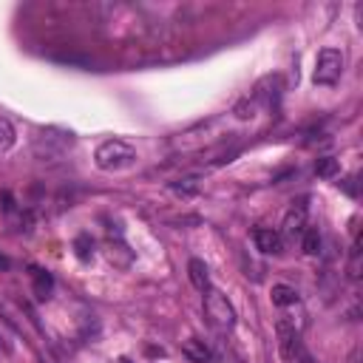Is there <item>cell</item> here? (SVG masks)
I'll return each instance as SVG.
<instances>
[{
	"label": "cell",
	"mask_w": 363,
	"mask_h": 363,
	"mask_svg": "<svg viewBox=\"0 0 363 363\" xmlns=\"http://www.w3.org/2000/svg\"><path fill=\"white\" fill-rule=\"evenodd\" d=\"M304 230H307V199H301V202H293V207L287 210V216H284V230H281V238L295 241V238H298Z\"/></svg>",
	"instance_id": "cell-7"
},
{
	"label": "cell",
	"mask_w": 363,
	"mask_h": 363,
	"mask_svg": "<svg viewBox=\"0 0 363 363\" xmlns=\"http://www.w3.org/2000/svg\"><path fill=\"white\" fill-rule=\"evenodd\" d=\"M32 284H34V295H37L40 301H48V298H52V293H54V278H52V273L32 267Z\"/></svg>",
	"instance_id": "cell-10"
},
{
	"label": "cell",
	"mask_w": 363,
	"mask_h": 363,
	"mask_svg": "<svg viewBox=\"0 0 363 363\" xmlns=\"http://www.w3.org/2000/svg\"><path fill=\"white\" fill-rule=\"evenodd\" d=\"M230 123H233V114L227 116H216V119H207V123H199L182 134H176L171 139V151H182V154H190V151H205V148H213V145L225 142V136L230 134Z\"/></svg>",
	"instance_id": "cell-1"
},
{
	"label": "cell",
	"mask_w": 363,
	"mask_h": 363,
	"mask_svg": "<svg viewBox=\"0 0 363 363\" xmlns=\"http://www.w3.org/2000/svg\"><path fill=\"white\" fill-rule=\"evenodd\" d=\"M182 352H185V357H187L190 363H213L210 346H207L205 341H199V338H187L185 346H182Z\"/></svg>",
	"instance_id": "cell-9"
},
{
	"label": "cell",
	"mask_w": 363,
	"mask_h": 363,
	"mask_svg": "<svg viewBox=\"0 0 363 363\" xmlns=\"http://www.w3.org/2000/svg\"><path fill=\"white\" fill-rule=\"evenodd\" d=\"M273 304L276 307H293L298 304V289L289 284H276L273 287Z\"/></svg>",
	"instance_id": "cell-12"
},
{
	"label": "cell",
	"mask_w": 363,
	"mask_h": 363,
	"mask_svg": "<svg viewBox=\"0 0 363 363\" xmlns=\"http://www.w3.org/2000/svg\"><path fill=\"white\" fill-rule=\"evenodd\" d=\"M278 332V352L287 363H295L301 357V332L295 329V324H289V321H278L276 326Z\"/></svg>",
	"instance_id": "cell-6"
},
{
	"label": "cell",
	"mask_w": 363,
	"mask_h": 363,
	"mask_svg": "<svg viewBox=\"0 0 363 363\" xmlns=\"http://www.w3.org/2000/svg\"><path fill=\"white\" fill-rule=\"evenodd\" d=\"M187 273H190V284L196 289H210V273H207V264L202 258H190L187 261Z\"/></svg>",
	"instance_id": "cell-11"
},
{
	"label": "cell",
	"mask_w": 363,
	"mask_h": 363,
	"mask_svg": "<svg viewBox=\"0 0 363 363\" xmlns=\"http://www.w3.org/2000/svg\"><path fill=\"white\" fill-rule=\"evenodd\" d=\"M253 238H256V247H258L261 253H267V256H278V253L284 250V238H281V233L273 230V227H258V230L253 233Z\"/></svg>",
	"instance_id": "cell-8"
},
{
	"label": "cell",
	"mask_w": 363,
	"mask_h": 363,
	"mask_svg": "<svg viewBox=\"0 0 363 363\" xmlns=\"http://www.w3.org/2000/svg\"><path fill=\"white\" fill-rule=\"evenodd\" d=\"M352 182H355V179H344V182H341V187L349 193V196H357V190H355V185H352Z\"/></svg>",
	"instance_id": "cell-18"
},
{
	"label": "cell",
	"mask_w": 363,
	"mask_h": 363,
	"mask_svg": "<svg viewBox=\"0 0 363 363\" xmlns=\"http://www.w3.org/2000/svg\"><path fill=\"white\" fill-rule=\"evenodd\" d=\"M225 363H247V360L241 357L236 349H227V352H225Z\"/></svg>",
	"instance_id": "cell-17"
},
{
	"label": "cell",
	"mask_w": 363,
	"mask_h": 363,
	"mask_svg": "<svg viewBox=\"0 0 363 363\" xmlns=\"http://www.w3.org/2000/svg\"><path fill=\"white\" fill-rule=\"evenodd\" d=\"M74 256L80 261H91V256H94V241H91V236H77L74 238Z\"/></svg>",
	"instance_id": "cell-16"
},
{
	"label": "cell",
	"mask_w": 363,
	"mask_h": 363,
	"mask_svg": "<svg viewBox=\"0 0 363 363\" xmlns=\"http://www.w3.org/2000/svg\"><path fill=\"white\" fill-rule=\"evenodd\" d=\"M301 247H304L307 256H318L321 253V233H318V227H307L301 233Z\"/></svg>",
	"instance_id": "cell-13"
},
{
	"label": "cell",
	"mask_w": 363,
	"mask_h": 363,
	"mask_svg": "<svg viewBox=\"0 0 363 363\" xmlns=\"http://www.w3.org/2000/svg\"><path fill=\"white\" fill-rule=\"evenodd\" d=\"M71 145H74V134L63 128H43L34 139V154L40 159H57L63 156Z\"/></svg>",
	"instance_id": "cell-4"
},
{
	"label": "cell",
	"mask_w": 363,
	"mask_h": 363,
	"mask_svg": "<svg viewBox=\"0 0 363 363\" xmlns=\"http://www.w3.org/2000/svg\"><path fill=\"white\" fill-rule=\"evenodd\" d=\"M205 315H207V324L219 332V335H227L233 326H236V309L233 304L227 301V295H222L219 289H205Z\"/></svg>",
	"instance_id": "cell-2"
},
{
	"label": "cell",
	"mask_w": 363,
	"mask_h": 363,
	"mask_svg": "<svg viewBox=\"0 0 363 363\" xmlns=\"http://www.w3.org/2000/svg\"><path fill=\"white\" fill-rule=\"evenodd\" d=\"M344 65H346V57L341 48H321L318 52V60H315V83L318 85H335L344 74Z\"/></svg>",
	"instance_id": "cell-5"
},
{
	"label": "cell",
	"mask_w": 363,
	"mask_h": 363,
	"mask_svg": "<svg viewBox=\"0 0 363 363\" xmlns=\"http://www.w3.org/2000/svg\"><path fill=\"white\" fill-rule=\"evenodd\" d=\"M0 267H3V270L9 267V258H6V256H0Z\"/></svg>",
	"instance_id": "cell-20"
},
{
	"label": "cell",
	"mask_w": 363,
	"mask_h": 363,
	"mask_svg": "<svg viewBox=\"0 0 363 363\" xmlns=\"http://www.w3.org/2000/svg\"><path fill=\"white\" fill-rule=\"evenodd\" d=\"M3 210L12 213L14 210V199H12V193H3Z\"/></svg>",
	"instance_id": "cell-19"
},
{
	"label": "cell",
	"mask_w": 363,
	"mask_h": 363,
	"mask_svg": "<svg viewBox=\"0 0 363 363\" xmlns=\"http://www.w3.org/2000/svg\"><path fill=\"white\" fill-rule=\"evenodd\" d=\"M338 171H341V162H338L335 156H321L315 162V174L321 179H332V176H338Z\"/></svg>",
	"instance_id": "cell-14"
},
{
	"label": "cell",
	"mask_w": 363,
	"mask_h": 363,
	"mask_svg": "<svg viewBox=\"0 0 363 363\" xmlns=\"http://www.w3.org/2000/svg\"><path fill=\"white\" fill-rule=\"evenodd\" d=\"M134 159H136V151L123 139H105L100 148H96V154H94L96 167H100V171H108V174L123 171V167L134 165Z\"/></svg>",
	"instance_id": "cell-3"
},
{
	"label": "cell",
	"mask_w": 363,
	"mask_h": 363,
	"mask_svg": "<svg viewBox=\"0 0 363 363\" xmlns=\"http://www.w3.org/2000/svg\"><path fill=\"white\" fill-rule=\"evenodd\" d=\"M14 145V125L6 116H0V154H6Z\"/></svg>",
	"instance_id": "cell-15"
}]
</instances>
